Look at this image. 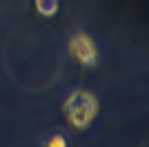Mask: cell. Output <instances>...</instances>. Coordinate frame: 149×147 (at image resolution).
Instances as JSON below:
<instances>
[{"label": "cell", "instance_id": "6da1fadb", "mask_svg": "<svg viewBox=\"0 0 149 147\" xmlns=\"http://www.w3.org/2000/svg\"><path fill=\"white\" fill-rule=\"evenodd\" d=\"M96 114H98V100L87 92H74L65 103V116L76 129L89 127Z\"/></svg>", "mask_w": 149, "mask_h": 147}, {"label": "cell", "instance_id": "7a4b0ae2", "mask_svg": "<svg viewBox=\"0 0 149 147\" xmlns=\"http://www.w3.org/2000/svg\"><path fill=\"white\" fill-rule=\"evenodd\" d=\"M69 51L76 60L85 65V67H96L98 62V49H96V43L87 34H76L71 40H69Z\"/></svg>", "mask_w": 149, "mask_h": 147}, {"label": "cell", "instance_id": "3957f363", "mask_svg": "<svg viewBox=\"0 0 149 147\" xmlns=\"http://www.w3.org/2000/svg\"><path fill=\"white\" fill-rule=\"evenodd\" d=\"M36 9H38L40 16L51 18V16L58 11V0H36Z\"/></svg>", "mask_w": 149, "mask_h": 147}, {"label": "cell", "instance_id": "277c9868", "mask_svg": "<svg viewBox=\"0 0 149 147\" xmlns=\"http://www.w3.org/2000/svg\"><path fill=\"white\" fill-rule=\"evenodd\" d=\"M45 147H67V141H65V136L54 134V136H49V138H47Z\"/></svg>", "mask_w": 149, "mask_h": 147}]
</instances>
